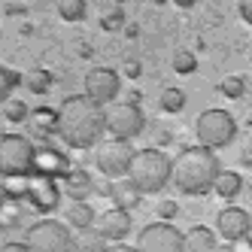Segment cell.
<instances>
[{"label": "cell", "mask_w": 252, "mask_h": 252, "mask_svg": "<svg viewBox=\"0 0 252 252\" xmlns=\"http://www.w3.org/2000/svg\"><path fill=\"white\" fill-rule=\"evenodd\" d=\"M140 197H143V194L128 183V179H116V183H113V194H110V201H113L119 210H128V213H131V210H137V207H140Z\"/></svg>", "instance_id": "obj_19"}, {"label": "cell", "mask_w": 252, "mask_h": 252, "mask_svg": "<svg viewBox=\"0 0 252 252\" xmlns=\"http://www.w3.org/2000/svg\"><path fill=\"white\" fill-rule=\"evenodd\" d=\"M173 70H176V73L179 76H189V73H194V70H197V58H194V52H176V55H173Z\"/></svg>", "instance_id": "obj_30"}, {"label": "cell", "mask_w": 252, "mask_h": 252, "mask_svg": "<svg viewBox=\"0 0 252 252\" xmlns=\"http://www.w3.org/2000/svg\"><path fill=\"white\" fill-rule=\"evenodd\" d=\"M70 170V155H64L61 149L55 146H40L37 152H33V170L37 176H49V179H64Z\"/></svg>", "instance_id": "obj_13"}, {"label": "cell", "mask_w": 252, "mask_h": 252, "mask_svg": "<svg viewBox=\"0 0 252 252\" xmlns=\"http://www.w3.org/2000/svg\"><path fill=\"white\" fill-rule=\"evenodd\" d=\"M122 92V79L113 67H92L85 73V97H92L94 103H113Z\"/></svg>", "instance_id": "obj_10"}, {"label": "cell", "mask_w": 252, "mask_h": 252, "mask_svg": "<svg viewBox=\"0 0 252 252\" xmlns=\"http://www.w3.org/2000/svg\"><path fill=\"white\" fill-rule=\"evenodd\" d=\"M0 189H3L6 197L25 201V197H28V176H3V179H0Z\"/></svg>", "instance_id": "obj_24"}, {"label": "cell", "mask_w": 252, "mask_h": 252, "mask_svg": "<svg viewBox=\"0 0 252 252\" xmlns=\"http://www.w3.org/2000/svg\"><path fill=\"white\" fill-rule=\"evenodd\" d=\"M237 9H240V19H243L246 25H252V0H240Z\"/></svg>", "instance_id": "obj_33"}, {"label": "cell", "mask_w": 252, "mask_h": 252, "mask_svg": "<svg viewBox=\"0 0 252 252\" xmlns=\"http://www.w3.org/2000/svg\"><path fill=\"white\" fill-rule=\"evenodd\" d=\"M155 131H158V149H161V146H164V143H170V140H173V134H170V128H155Z\"/></svg>", "instance_id": "obj_37"}, {"label": "cell", "mask_w": 252, "mask_h": 252, "mask_svg": "<svg viewBox=\"0 0 252 252\" xmlns=\"http://www.w3.org/2000/svg\"><path fill=\"white\" fill-rule=\"evenodd\" d=\"M194 134H197V143L207 149H225L228 143H234L237 137V119H234L228 110H219V106H213V110H204L201 116L194 119Z\"/></svg>", "instance_id": "obj_4"}, {"label": "cell", "mask_w": 252, "mask_h": 252, "mask_svg": "<svg viewBox=\"0 0 252 252\" xmlns=\"http://www.w3.org/2000/svg\"><path fill=\"white\" fill-rule=\"evenodd\" d=\"M94 228L103 234L106 240L122 243V240L131 234V213H128V210H119V207H113V210H106V213H100V216H97Z\"/></svg>", "instance_id": "obj_14"}, {"label": "cell", "mask_w": 252, "mask_h": 252, "mask_svg": "<svg viewBox=\"0 0 252 252\" xmlns=\"http://www.w3.org/2000/svg\"><path fill=\"white\" fill-rule=\"evenodd\" d=\"M249 125H252V116H249Z\"/></svg>", "instance_id": "obj_43"}, {"label": "cell", "mask_w": 252, "mask_h": 252, "mask_svg": "<svg viewBox=\"0 0 252 252\" xmlns=\"http://www.w3.org/2000/svg\"><path fill=\"white\" fill-rule=\"evenodd\" d=\"M170 167H173V161L164 155V149L146 146L134 155L131 170H128V183L140 194H155L170 183Z\"/></svg>", "instance_id": "obj_3"}, {"label": "cell", "mask_w": 252, "mask_h": 252, "mask_svg": "<svg viewBox=\"0 0 252 252\" xmlns=\"http://www.w3.org/2000/svg\"><path fill=\"white\" fill-rule=\"evenodd\" d=\"M228 252H252V243L243 237V240H234V243H228Z\"/></svg>", "instance_id": "obj_36"}, {"label": "cell", "mask_w": 252, "mask_h": 252, "mask_svg": "<svg viewBox=\"0 0 252 252\" xmlns=\"http://www.w3.org/2000/svg\"><path fill=\"white\" fill-rule=\"evenodd\" d=\"M25 85H28L31 94H46L49 88H52V73H49V70H33Z\"/></svg>", "instance_id": "obj_28"}, {"label": "cell", "mask_w": 252, "mask_h": 252, "mask_svg": "<svg viewBox=\"0 0 252 252\" xmlns=\"http://www.w3.org/2000/svg\"><path fill=\"white\" fill-rule=\"evenodd\" d=\"M106 131V110L85 94H70L58 106V137L70 149H92Z\"/></svg>", "instance_id": "obj_1"}, {"label": "cell", "mask_w": 252, "mask_h": 252, "mask_svg": "<svg viewBox=\"0 0 252 252\" xmlns=\"http://www.w3.org/2000/svg\"><path fill=\"white\" fill-rule=\"evenodd\" d=\"M0 252H31V249H28V243L9 240V243H3V246H0Z\"/></svg>", "instance_id": "obj_35"}, {"label": "cell", "mask_w": 252, "mask_h": 252, "mask_svg": "<svg viewBox=\"0 0 252 252\" xmlns=\"http://www.w3.org/2000/svg\"><path fill=\"white\" fill-rule=\"evenodd\" d=\"M213 191L219 194L222 201H234V197L243 191V176L237 170H222L219 179H216V186H213Z\"/></svg>", "instance_id": "obj_20"}, {"label": "cell", "mask_w": 252, "mask_h": 252, "mask_svg": "<svg viewBox=\"0 0 252 252\" xmlns=\"http://www.w3.org/2000/svg\"><path fill=\"white\" fill-rule=\"evenodd\" d=\"M106 243H110V240H106L97 228H85V231H79L73 249L76 252H106Z\"/></svg>", "instance_id": "obj_23"}, {"label": "cell", "mask_w": 252, "mask_h": 252, "mask_svg": "<svg viewBox=\"0 0 252 252\" xmlns=\"http://www.w3.org/2000/svg\"><path fill=\"white\" fill-rule=\"evenodd\" d=\"M155 213H158L161 222H170V219H176V216H179V204H176V201H161V204L155 207Z\"/></svg>", "instance_id": "obj_31"}, {"label": "cell", "mask_w": 252, "mask_h": 252, "mask_svg": "<svg viewBox=\"0 0 252 252\" xmlns=\"http://www.w3.org/2000/svg\"><path fill=\"white\" fill-rule=\"evenodd\" d=\"M134 155H137V149L131 146V140H116V137H110L106 143H100V146L94 149V164H97V170L103 176L116 179V176H128Z\"/></svg>", "instance_id": "obj_7"}, {"label": "cell", "mask_w": 252, "mask_h": 252, "mask_svg": "<svg viewBox=\"0 0 252 252\" xmlns=\"http://www.w3.org/2000/svg\"><path fill=\"white\" fill-rule=\"evenodd\" d=\"M3 116H6V122H12V125H22V122L31 119V110H28V103H25V100H6Z\"/></svg>", "instance_id": "obj_29"}, {"label": "cell", "mask_w": 252, "mask_h": 252, "mask_svg": "<svg viewBox=\"0 0 252 252\" xmlns=\"http://www.w3.org/2000/svg\"><path fill=\"white\" fill-rule=\"evenodd\" d=\"M106 252H137L134 246H125V243H113V246H106Z\"/></svg>", "instance_id": "obj_39"}, {"label": "cell", "mask_w": 252, "mask_h": 252, "mask_svg": "<svg viewBox=\"0 0 252 252\" xmlns=\"http://www.w3.org/2000/svg\"><path fill=\"white\" fill-rule=\"evenodd\" d=\"M64 191L70 194V201H88L94 194V179L85 167H73L64 176Z\"/></svg>", "instance_id": "obj_15"}, {"label": "cell", "mask_w": 252, "mask_h": 252, "mask_svg": "<svg viewBox=\"0 0 252 252\" xmlns=\"http://www.w3.org/2000/svg\"><path fill=\"white\" fill-rule=\"evenodd\" d=\"M158 106L164 113L176 116V113H183L186 110V92L179 85H167V88H161V97H158Z\"/></svg>", "instance_id": "obj_22"}, {"label": "cell", "mask_w": 252, "mask_h": 252, "mask_svg": "<svg viewBox=\"0 0 252 252\" xmlns=\"http://www.w3.org/2000/svg\"><path fill=\"white\" fill-rule=\"evenodd\" d=\"M122 19H125L122 9H113L110 15H103V19H100V28H103V31H116V28L122 25Z\"/></svg>", "instance_id": "obj_32"}, {"label": "cell", "mask_w": 252, "mask_h": 252, "mask_svg": "<svg viewBox=\"0 0 252 252\" xmlns=\"http://www.w3.org/2000/svg\"><path fill=\"white\" fill-rule=\"evenodd\" d=\"M37 146L25 134L0 137V176H31Z\"/></svg>", "instance_id": "obj_5"}, {"label": "cell", "mask_w": 252, "mask_h": 252, "mask_svg": "<svg viewBox=\"0 0 252 252\" xmlns=\"http://www.w3.org/2000/svg\"><path fill=\"white\" fill-rule=\"evenodd\" d=\"M19 225H22V201L0 194V231L19 228Z\"/></svg>", "instance_id": "obj_21"}, {"label": "cell", "mask_w": 252, "mask_h": 252, "mask_svg": "<svg viewBox=\"0 0 252 252\" xmlns=\"http://www.w3.org/2000/svg\"><path fill=\"white\" fill-rule=\"evenodd\" d=\"M122 70H125V76H128V79H137L143 67H140V61H125V67H122Z\"/></svg>", "instance_id": "obj_34"}, {"label": "cell", "mask_w": 252, "mask_h": 252, "mask_svg": "<svg viewBox=\"0 0 252 252\" xmlns=\"http://www.w3.org/2000/svg\"><path fill=\"white\" fill-rule=\"evenodd\" d=\"M64 219H67V225H70V228L85 231V228H94L97 216H94V210H92V204H88V201H73V204H67Z\"/></svg>", "instance_id": "obj_17"}, {"label": "cell", "mask_w": 252, "mask_h": 252, "mask_svg": "<svg viewBox=\"0 0 252 252\" xmlns=\"http://www.w3.org/2000/svg\"><path fill=\"white\" fill-rule=\"evenodd\" d=\"M146 128V119H143V110L131 100H122V103H110L106 110V131H110L116 140H134L143 134Z\"/></svg>", "instance_id": "obj_9"}, {"label": "cell", "mask_w": 252, "mask_h": 252, "mask_svg": "<svg viewBox=\"0 0 252 252\" xmlns=\"http://www.w3.org/2000/svg\"><path fill=\"white\" fill-rule=\"evenodd\" d=\"M252 228V216L243 210V207H225L219 216H216V234L225 240V243H234V240H243Z\"/></svg>", "instance_id": "obj_12"}, {"label": "cell", "mask_w": 252, "mask_h": 252, "mask_svg": "<svg viewBox=\"0 0 252 252\" xmlns=\"http://www.w3.org/2000/svg\"><path fill=\"white\" fill-rule=\"evenodd\" d=\"M137 252H183V231L173 222H152L146 228H140L137 234Z\"/></svg>", "instance_id": "obj_8"}, {"label": "cell", "mask_w": 252, "mask_h": 252, "mask_svg": "<svg viewBox=\"0 0 252 252\" xmlns=\"http://www.w3.org/2000/svg\"><path fill=\"white\" fill-rule=\"evenodd\" d=\"M15 85H22V73L19 70H9V67H0V103L9 100V92Z\"/></svg>", "instance_id": "obj_27"}, {"label": "cell", "mask_w": 252, "mask_h": 252, "mask_svg": "<svg viewBox=\"0 0 252 252\" xmlns=\"http://www.w3.org/2000/svg\"><path fill=\"white\" fill-rule=\"evenodd\" d=\"M219 92H222L225 97H231V100H240V97L246 94V79L237 76V73H231V76H225V79L219 82Z\"/></svg>", "instance_id": "obj_26"}, {"label": "cell", "mask_w": 252, "mask_h": 252, "mask_svg": "<svg viewBox=\"0 0 252 252\" xmlns=\"http://www.w3.org/2000/svg\"><path fill=\"white\" fill-rule=\"evenodd\" d=\"M28 249L31 252H73V237H70V228L58 219H40L28 228Z\"/></svg>", "instance_id": "obj_6"}, {"label": "cell", "mask_w": 252, "mask_h": 252, "mask_svg": "<svg viewBox=\"0 0 252 252\" xmlns=\"http://www.w3.org/2000/svg\"><path fill=\"white\" fill-rule=\"evenodd\" d=\"M219 243H216V231L207 225H191L183 234V252H216Z\"/></svg>", "instance_id": "obj_16"}, {"label": "cell", "mask_w": 252, "mask_h": 252, "mask_svg": "<svg viewBox=\"0 0 252 252\" xmlns=\"http://www.w3.org/2000/svg\"><path fill=\"white\" fill-rule=\"evenodd\" d=\"M58 15L64 22H82L85 19V0H58Z\"/></svg>", "instance_id": "obj_25"}, {"label": "cell", "mask_w": 252, "mask_h": 252, "mask_svg": "<svg viewBox=\"0 0 252 252\" xmlns=\"http://www.w3.org/2000/svg\"><path fill=\"white\" fill-rule=\"evenodd\" d=\"M31 128L37 137H52L58 134V110H52V106H37L31 116Z\"/></svg>", "instance_id": "obj_18"}, {"label": "cell", "mask_w": 252, "mask_h": 252, "mask_svg": "<svg viewBox=\"0 0 252 252\" xmlns=\"http://www.w3.org/2000/svg\"><path fill=\"white\" fill-rule=\"evenodd\" d=\"M222 167H219V158H216L213 149L194 143V146H183L179 155L173 158V167H170V183L176 186L179 194H210L216 179H219Z\"/></svg>", "instance_id": "obj_2"}, {"label": "cell", "mask_w": 252, "mask_h": 252, "mask_svg": "<svg viewBox=\"0 0 252 252\" xmlns=\"http://www.w3.org/2000/svg\"><path fill=\"white\" fill-rule=\"evenodd\" d=\"M25 201L37 210V213H43V216L55 213L61 207V186H58V179L31 173L28 176V197H25Z\"/></svg>", "instance_id": "obj_11"}, {"label": "cell", "mask_w": 252, "mask_h": 252, "mask_svg": "<svg viewBox=\"0 0 252 252\" xmlns=\"http://www.w3.org/2000/svg\"><path fill=\"white\" fill-rule=\"evenodd\" d=\"M246 240H249V243H252V228H249V234H246Z\"/></svg>", "instance_id": "obj_41"}, {"label": "cell", "mask_w": 252, "mask_h": 252, "mask_svg": "<svg viewBox=\"0 0 252 252\" xmlns=\"http://www.w3.org/2000/svg\"><path fill=\"white\" fill-rule=\"evenodd\" d=\"M240 164H243V167H252V146H246V149H243V155H240Z\"/></svg>", "instance_id": "obj_38"}, {"label": "cell", "mask_w": 252, "mask_h": 252, "mask_svg": "<svg viewBox=\"0 0 252 252\" xmlns=\"http://www.w3.org/2000/svg\"><path fill=\"white\" fill-rule=\"evenodd\" d=\"M170 3H176L179 9H191V6L197 3V0H170Z\"/></svg>", "instance_id": "obj_40"}, {"label": "cell", "mask_w": 252, "mask_h": 252, "mask_svg": "<svg viewBox=\"0 0 252 252\" xmlns=\"http://www.w3.org/2000/svg\"><path fill=\"white\" fill-rule=\"evenodd\" d=\"M216 252H228V243H225V246H222V249H216Z\"/></svg>", "instance_id": "obj_42"}]
</instances>
